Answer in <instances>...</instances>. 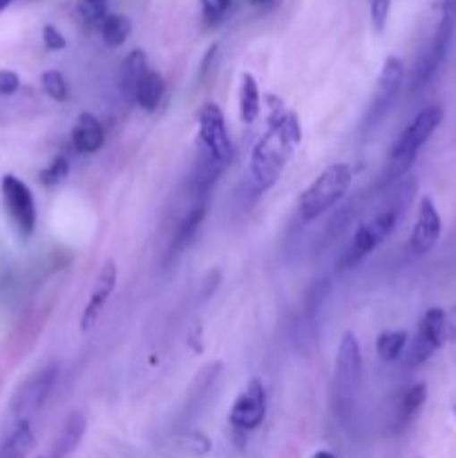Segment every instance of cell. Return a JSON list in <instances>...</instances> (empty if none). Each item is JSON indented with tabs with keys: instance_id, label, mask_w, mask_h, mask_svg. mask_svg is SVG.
Returning <instances> with one entry per match:
<instances>
[{
	"instance_id": "obj_15",
	"label": "cell",
	"mask_w": 456,
	"mask_h": 458,
	"mask_svg": "<svg viewBox=\"0 0 456 458\" xmlns=\"http://www.w3.org/2000/svg\"><path fill=\"white\" fill-rule=\"evenodd\" d=\"M103 141H106V134H103L101 121L94 114H89V112L79 114L74 128H72V146L76 148V152L94 155V152L101 150Z\"/></svg>"
},
{
	"instance_id": "obj_34",
	"label": "cell",
	"mask_w": 456,
	"mask_h": 458,
	"mask_svg": "<svg viewBox=\"0 0 456 458\" xmlns=\"http://www.w3.org/2000/svg\"><path fill=\"white\" fill-rule=\"evenodd\" d=\"M452 414H454V416H456V405H452Z\"/></svg>"
},
{
	"instance_id": "obj_16",
	"label": "cell",
	"mask_w": 456,
	"mask_h": 458,
	"mask_svg": "<svg viewBox=\"0 0 456 458\" xmlns=\"http://www.w3.org/2000/svg\"><path fill=\"white\" fill-rule=\"evenodd\" d=\"M150 70L148 67V56L143 49H132L128 54V58L123 61V67H121V76H119V92L123 94L125 101L134 103V92H137L139 81L143 79V74Z\"/></svg>"
},
{
	"instance_id": "obj_9",
	"label": "cell",
	"mask_w": 456,
	"mask_h": 458,
	"mask_svg": "<svg viewBox=\"0 0 456 458\" xmlns=\"http://www.w3.org/2000/svg\"><path fill=\"white\" fill-rule=\"evenodd\" d=\"M264 419H266V389H264L262 380L253 378L232 403L231 411H228V423L235 432L249 434L258 429Z\"/></svg>"
},
{
	"instance_id": "obj_3",
	"label": "cell",
	"mask_w": 456,
	"mask_h": 458,
	"mask_svg": "<svg viewBox=\"0 0 456 458\" xmlns=\"http://www.w3.org/2000/svg\"><path fill=\"white\" fill-rule=\"evenodd\" d=\"M353 173L347 164H331L329 168L322 170L316 179L311 182V186L302 192L300 197V219L302 222H313L320 215H325L326 210L334 208L340 199L344 197V192L351 186Z\"/></svg>"
},
{
	"instance_id": "obj_20",
	"label": "cell",
	"mask_w": 456,
	"mask_h": 458,
	"mask_svg": "<svg viewBox=\"0 0 456 458\" xmlns=\"http://www.w3.org/2000/svg\"><path fill=\"white\" fill-rule=\"evenodd\" d=\"M31 447H34V432L30 420H18L13 432L0 447V458H27Z\"/></svg>"
},
{
	"instance_id": "obj_23",
	"label": "cell",
	"mask_w": 456,
	"mask_h": 458,
	"mask_svg": "<svg viewBox=\"0 0 456 458\" xmlns=\"http://www.w3.org/2000/svg\"><path fill=\"white\" fill-rule=\"evenodd\" d=\"M130 31H132V22L123 13H110L101 22V36L107 47H121L130 38Z\"/></svg>"
},
{
	"instance_id": "obj_22",
	"label": "cell",
	"mask_w": 456,
	"mask_h": 458,
	"mask_svg": "<svg viewBox=\"0 0 456 458\" xmlns=\"http://www.w3.org/2000/svg\"><path fill=\"white\" fill-rule=\"evenodd\" d=\"M407 344H410V334L402 329L383 331L376 340V352H378L380 360L384 362H396L398 358L405 353Z\"/></svg>"
},
{
	"instance_id": "obj_10",
	"label": "cell",
	"mask_w": 456,
	"mask_h": 458,
	"mask_svg": "<svg viewBox=\"0 0 456 458\" xmlns=\"http://www.w3.org/2000/svg\"><path fill=\"white\" fill-rule=\"evenodd\" d=\"M197 121H199V146H204L215 159L226 165L232 157V143L222 107L213 101L204 103L197 112Z\"/></svg>"
},
{
	"instance_id": "obj_33",
	"label": "cell",
	"mask_w": 456,
	"mask_h": 458,
	"mask_svg": "<svg viewBox=\"0 0 456 458\" xmlns=\"http://www.w3.org/2000/svg\"><path fill=\"white\" fill-rule=\"evenodd\" d=\"M250 3H255V4H268V3H271V0H250Z\"/></svg>"
},
{
	"instance_id": "obj_12",
	"label": "cell",
	"mask_w": 456,
	"mask_h": 458,
	"mask_svg": "<svg viewBox=\"0 0 456 458\" xmlns=\"http://www.w3.org/2000/svg\"><path fill=\"white\" fill-rule=\"evenodd\" d=\"M443 222L438 215L436 204L432 197H423L418 204V215H416L414 231L410 237V249L414 255H425L436 246L438 237H441Z\"/></svg>"
},
{
	"instance_id": "obj_11",
	"label": "cell",
	"mask_w": 456,
	"mask_h": 458,
	"mask_svg": "<svg viewBox=\"0 0 456 458\" xmlns=\"http://www.w3.org/2000/svg\"><path fill=\"white\" fill-rule=\"evenodd\" d=\"M56 378H58L56 362H49V365H45L43 369L36 371V374L31 376L21 389H18L16 396H13V403H12L13 416H16L18 420H30L31 416L45 405L47 396L52 394Z\"/></svg>"
},
{
	"instance_id": "obj_29",
	"label": "cell",
	"mask_w": 456,
	"mask_h": 458,
	"mask_svg": "<svg viewBox=\"0 0 456 458\" xmlns=\"http://www.w3.org/2000/svg\"><path fill=\"white\" fill-rule=\"evenodd\" d=\"M43 43L49 52H61V49L67 47V40L61 31L56 30L54 25H45L43 27Z\"/></svg>"
},
{
	"instance_id": "obj_17",
	"label": "cell",
	"mask_w": 456,
	"mask_h": 458,
	"mask_svg": "<svg viewBox=\"0 0 456 458\" xmlns=\"http://www.w3.org/2000/svg\"><path fill=\"white\" fill-rule=\"evenodd\" d=\"M85 428H88V420H85V416L80 414V411H72V414L67 416L65 423H63L61 432H58L56 443H54V456L52 458L70 456L72 452L76 450V445L80 443V438H83Z\"/></svg>"
},
{
	"instance_id": "obj_13",
	"label": "cell",
	"mask_w": 456,
	"mask_h": 458,
	"mask_svg": "<svg viewBox=\"0 0 456 458\" xmlns=\"http://www.w3.org/2000/svg\"><path fill=\"white\" fill-rule=\"evenodd\" d=\"M114 286H116V264L112 262V259H107V262L101 267V271H98L97 282H94V291L92 295H89V302L85 304L83 313H80V325H79L80 334H88V331L94 329L98 316H101V311L106 309L107 300H110V295L114 293Z\"/></svg>"
},
{
	"instance_id": "obj_5",
	"label": "cell",
	"mask_w": 456,
	"mask_h": 458,
	"mask_svg": "<svg viewBox=\"0 0 456 458\" xmlns=\"http://www.w3.org/2000/svg\"><path fill=\"white\" fill-rule=\"evenodd\" d=\"M456 338V320H452L450 313L441 307H432L420 318L418 331L410 340V352H407V365L420 367L447 343Z\"/></svg>"
},
{
	"instance_id": "obj_2",
	"label": "cell",
	"mask_w": 456,
	"mask_h": 458,
	"mask_svg": "<svg viewBox=\"0 0 456 458\" xmlns=\"http://www.w3.org/2000/svg\"><path fill=\"white\" fill-rule=\"evenodd\" d=\"M445 119V110L443 106L434 103V106L425 107L418 114L411 119V123L398 134V139L393 141L392 150H389L387 161H384L383 170V182L392 183L396 179L405 177L411 170V165L416 164V157H418L420 148L429 141L434 132L438 130V125Z\"/></svg>"
},
{
	"instance_id": "obj_18",
	"label": "cell",
	"mask_w": 456,
	"mask_h": 458,
	"mask_svg": "<svg viewBox=\"0 0 456 458\" xmlns=\"http://www.w3.org/2000/svg\"><path fill=\"white\" fill-rule=\"evenodd\" d=\"M164 92H165L164 76H161L156 70H148L146 74H143V79L139 81L137 92H134V103H137L141 110L155 112L156 107H159L161 98H164Z\"/></svg>"
},
{
	"instance_id": "obj_27",
	"label": "cell",
	"mask_w": 456,
	"mask_h": 458,
	"mask_svg": "<svg viewBox=\"0 0 456 458\" xmlns=\"http://www.w3.org/2000/svg\"><path fill=\"white\" fill-rule=\"evenodd\" d=\"M79 13L85 22H103L107 16V0H79Z\"/></svg>"
},
{
	"instance_id": "obj_25",
	"label": "cell",
	"mask_w": 456,
	"mask_h": 458,
	"mask_svg": "<svg viewBox=\"0 0 456 458\" xmlns=\"http://www.w3.org/2000/svg\"><path fill=\"white\" fill-rule=\"evenodd\" d=\"M67 174H70V161L63 155H58L54 157L52 164H49L47 168L40 170V183H43V186H56L63 179H67Z\"/></svg>"
},
{
	"instance_id": "obj_1",
	"label": "cell",
	"mask_w": 456,
	"mask_h": 458,
	"mask_svg": "<svg viewBox=\"0 0 456 458\" xmlns=\"http://www.w3.org/2000/svg\"><path fill=\"white\" fill-rule=\"evenodd\" d=\"M273 103L275 106L268 116L266 132L259 137L250 152V174L259 191L275 186L302 141L300 116L295 112H286L275 97H273Z\"/></svg>"
},
{
	"instance_id": "obj_14",
	"label": "cell",
	"mask_w": 456,
	"mask_h": 458,
	"mask_svg": "<svg viewBox=\"0 0 456 458\" xmlns=\"http://www.w3.org/2000/svg\"><path fill=\"white\" fill-rule=\"evenodd\" d=\"M378 244H383V240H380L378 233L369 226V222L358 226L356 233H353L351 242H349L347 249H344L342 255H340L338 271H347V268H353L356 264H360L367 255L374 253V249Z\"/></svg>"
},
{
	"instance_id": "obj_4",
	"label": "cell",
	"mask_w": 456,
	"mask_h": 458,
	"mask_svg": "<svg viewBox=\"0 0 456 458\" xmlns=\"http://www.w3.org/2000/svg\"><path fill=\"white\" fill-rule=\"evenodd\" d=\"M454 31H456V0H443L441 18H438L436 31H434L427 49L420 54L418 63H416L414 67V74H411V83H410L411 92L423 89L425 85L436 76V72L441 70L443 61H445L447 52H450Z\"/></svg>"
},
{
	"instance_id": "obj_21",
	"label": "cell",
	"mask_w": 456,
	"mask_h": 458,
	"mask_svg": "<svg viewBox=\"0 0 456 458\" xmlns=\"http://www.w3.org/2000/svg\"><path fill=\"white\" fill-rule=\"evenodd\" d=\"M427 401V385L416 383L411 385L410 389H405V394L401 396V403H398L396 410V420L401 428H405L411 419L420 411V407Z\"/></svg>"
},
{
	"instance_id": "obj_28",
	"label": "cell",
	"mask_w": 456,
	"mask_h": 458,
	"mask_svg": "<svg viewBox=\"0 0 456 458\" xmlns=\"http://www.w3.org/2000/svg\"><path fill=\"white\" fill-rule=\"evenodd\" d=\"M369 12L374 30L383 31L389 21V12H392V0H369Z\"/></svg>"
},
{
	"instance_id": "obj_7",
	"label": "cell",
	"mask_w": 456,
	"mask_h": 458,
	"mask_svg": "<svg viewBox=\"0 0 456 458\" xmlns=\"http://www.w3.org/2000/svg\"><path fill=\"white\" fill-rule=\"evenodd\" d=\"M402 83H405V65L398 56H389L383 63V70H380L378 81H376L374 97H371L369 107H367L365 114V128H376L384 116L389 114V110L396 103L398 94H401Z\"/></svg>"
},
{
	"instance_id": "obj_19",
	"label": "cell",
	"mask_w": 456,
	"mask_h": 458,
	"mask_svg": "<svg viewBox=\"0 0 456 458\" xmlns=\"http://www.w3.org/2000/svg\"><path fill=\"white\" fill-rule=\"evenodd\" d=\"M262 101H259V88L253 74L244 72L240 79V119L241 123L250 125L258 121Z\"/></svg>"
},
{
	"instance_id": "obj_31",
	"label": "cell",
	"mask_w": 456,
	"mask_h": 458,
	"mask_svg": "<svg viewBox=\"0 0 456 458\" xmlns=\"http://www.w3.org/2000/svg\"><path fill=\"white\" fill-rule=\"evenodd\" d=\"M311 458H338V456H335L334 452H329V450H317V452H313Z\"/></svg>"
},
{
	"instance_id": "obj_24",
	"label": "cell",
	"mask_w": 456,
	"mask_h": 458,
	"mask_svg": "<svg viewBox=\"0 0 456 458\" xmlns=\"http://www.w3.org/2000/svg\"><path fill=\"white\" fill-rule=\"evenodd\" d=\"M40 85H43L45 94L58 103L65 101L67 92H70V89H67V81L63 79L61 72H56V70L43 72V76H40Z\"/></svg>"
},
{
	"instance_id": "obj_26",
	"label": "cell",
	"mask_w": 456,
	"mask_h": 458,
	"mask_svg": "<svg viewBox=\"0 0 456 458\" xmlns=\"http://www.w3.org/2000/svg\"><path fill=\"white\" fill-rule=\"evenodd\" d=\"M232 0H201V13H204L206 25H219L228 16Z\"/></svg>"
},
{
	"instance_id": "obj_6",
	"label": "cell",
	"mask_w": 456,
	"mask_h": 458,
	"mask_svg": "<svg viewBox=\"0 0 456 458\" xmlns=\"http://www.w3.org/2000/svg\"><path fill=\"white\" fill-rule=\"evenodd\" d=\"M362 376V353L356 334L347 331L340 338L338 356H335V396L342 410H349L356 396Z\"/></svg>"
},
{
	"instance_id": "obj_32",
	"label": "cell",
	"mask_w": 456,
	"mask_h": 458,
	"mask_svg": "<svg viewBox=\"0 0 456 458\" xmlns=\"http://www.w3.org/2000/svg\"><path fill=\"white\" fill-rule=\"evenodd\" d=\"M12 3H13V0H0V13H3L4 9H7Z\"/></svg>"
},
{
	"instance_id": "obj_8",
	"label": "cell",
	"mask_w": 456,
	"mask_h": 458,
	"mask_svg": "<svg viewBox=\"0 0 456 458\" xmlns=\"http://www.w3.org/2000/svg\"><path fill=\"white\" fill-rule=\"evenodd\" d=\"M0 195L13 226L22 237H30L36 228V201L27 183L21 182L16 174H4L0 179Z\"/></svg>"
},
{
	"instance_id": "obj_30",
	"label": "cell",
	"mask_w": 456,
	"mask_h": 458,
	"mask_svg": "<svg viewBox=\"0 0 456 458\" xmlns=\"http://www.w3.org/2000/svg\"><path fill=\"white\" fill-rule=\"evenodd\" d=\"M18 88H21V79H18L16 72L0 70V94L9 97V94L18 92Z\"/></svg>"
}]
</instances>
